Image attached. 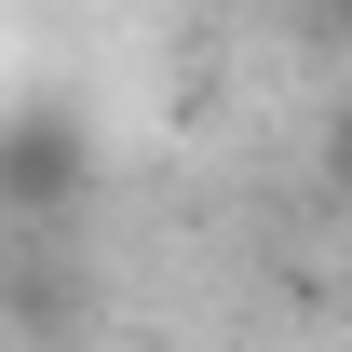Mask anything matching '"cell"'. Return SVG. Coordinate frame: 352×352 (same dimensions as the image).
Returning a JSON list of instances; mask_svg holds the SVG:
<instances>
[{
	"label": "cell",
	"instance_id": "obj_1",
	"mask_svg": "<svg viewBox=\"0 0 352 352\" xmlns=\"http://www.w3.org/2000/svg\"><path fill=\"white\" fill-rule=\"evenodd\" d=\"M82 176H95V149H82L68 109H14L0 122V217H68Z\"/></svg>",
	"mask_w": 352,
	"mask_h": 352
},
{
	"label": "cell",
	"instance_id": "obj_2",
	"mask_svg": "<svg viewBox=\"0 0 352 352\" xmlns=\"http://www.w3.org/2000/svg\"><path fill=\"white\" fill-rule=\"evenodd\" d=\"M325 176H339V190H352V122H339V135H325Z\"/></svg>",
	"mask_w": 352,
	"mask_h": 352
},
{
	"label": "cell",
	"instance_id": "obj_3",
	"mask_svg": "<svg viewBox=\"0 0 352 352\" xmlns=\"http://www.w3.org/2000/svg\"><path fill=\"white\" fill-rule=\"evenodd\" d=\"M325 28H339V54H352V0H325Z\"/></svg>",
	"mask_w": 352,
	"mask_h": 352
}]
</instances>
